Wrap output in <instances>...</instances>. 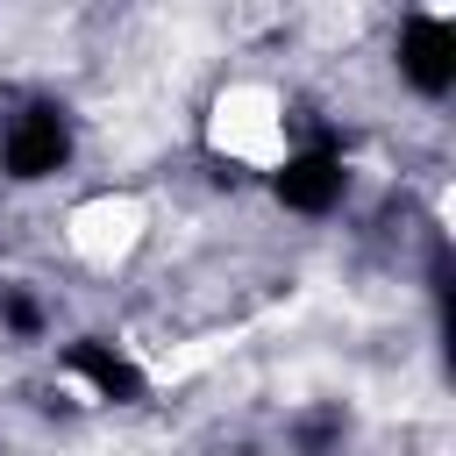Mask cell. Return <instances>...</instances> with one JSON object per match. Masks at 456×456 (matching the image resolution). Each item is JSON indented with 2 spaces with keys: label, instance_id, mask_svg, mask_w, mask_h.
Segmentation results:
<instances>
[{
  "label": "cell",
  "instance_id": "1",
  "mask_svg": "<svg viewBox=\"0 0 456 456\" xmlns=\"http://www.w3.org/2000/svg\"><path fill=\"white\" fill-rule=\"evenodd\" d=\"M64 157H71V121H64V107L28 100L21 114H7V128H0V164H7V178H21V185L57 178Z\"/></svg>",
  "mask_w": 456,
  "mask_h": 456
},
{
  "label": "cell",
  "instance_id": "2",
  "mask_svg": "<svg viewBox=\"0 0 456 456\" xmlns=\"http://www.w3.org/2000/svg\"><path fill=\"white\" fill-rule=\"evenodd\" d=\"M399 78L420 100H442L456 86V21L442 14H406L399 21Z\"/></svg>",
  "mask_w": 456,
  "mask_h": 456
},
{
  "label": "cell",
  "instance_id": "3",
  "mask_svg": "<svg viewBox=\"0 0 456 456\" xmlns=\"http://www.w3.org/2000/svg\"><path fill=\"white\" fill-rule=\"evenodd\" d=\"M342 185H349V171H342L335 150H292V157L271 171V192H278V207H292V214H328V207H342Z\"/></svg>",
  "mask_w": 456,
  "mask_h": 456
},
{
  "label": "cell",
  "instance_id": "4",
  "mask_svg": "<svg viewBox=\"0 0 456 456\" xmlns=\"http://www.w3.org/2000/svg\"><path fill=\"white\" fill-rule=\"evenodd\" d=\"M64 370H78L100 399H114V406H128V399H142V370L114 349V342H100V335H86V342H71L64 349Z\"/></svg>",
  "mask_w": 456,
  "mask_h": 456
},
{
  "label": "cell",
  "instance_id": "5",
  "mask_svg": "<svg viewBox=\"0 0 456 456\" xmlns=\"http://www.w3.org/2000/svg\"><path fill=\"white\" fill-rule=\"evenodd\" d=\"M0 321H7L14 335H43V306L21 299V292H0Z\"/></svg>",
  "mask_w": 456,
  "mask_h": 456
}]
</instances>
